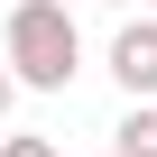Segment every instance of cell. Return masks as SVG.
<instances>
[{"label": "cell", "mask_w": 157, "mask_h": 157, "mask_svg": "<svg viewBox=\"0 0 157 157\" xmlns=\"http://www.w3.org/2000/svg\"><path fill=\"white\" fill-rule=\"evenodd\" d=\"M10 74L37 93H65L83 74V37H74V10L65 0H19L10 10Z\"/></svg>", "instance_id": "6da1fadb"}, {"label": "cell", "mask_w": 157, "mask_h": 157, "mask_svg": "<svg viewBox=\"0 0 157 157\" xmlns=\"http://www.w3.org/2000/svg\"><path fill=\"white\" fill-rule=\"evenodd\" d=\"M111 157H157V102H129V120L111 129Z\"/></svg>", "instance_id": "3957f363"}, {"label": "cell", "mask_w": 157, "mask_h": 157, "mask_svg": "<svg viewBox=\"0 0 157 157\" xmlns=\"http://www.w3.org/2000/svg\"><path fill=\"white\" fill-rule=\"evenodd\" d=\"M10 93H19V74H10V65H0V120H10Z\"/></svg>", "instance_id": "5b68a950"}, {"label": "cell", "mask_w": 157, "mask_h": 157, "mask_svg": "<svg viewBox=\"0 0 157 157\" xmlns=\"http://www.w3.org/2000/svg\"><path fill=\"white\" fill-rule=\"evenodd\" d=\"M111 74H120V93H129V102L157 93V19H139V28L111 37Z\"/></svg>", "instance_id": "7a4b0ae2"}, {"label": "cell", "mask_w": 157, "mask_h": 157, "mask_svg": "<svg viewBox=\"0 0 157 157\" xmlns=\"http://www.w3.org/2000/svg\"><path fill=\"white\" fill-rule=\"evenodd\" d=\"M0 157H56V139H37V129H19V139H0Z\"/></svg>", "instance_id": "277c9868"}]
</instances>
